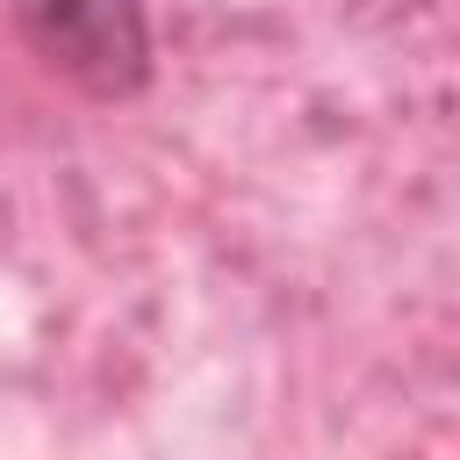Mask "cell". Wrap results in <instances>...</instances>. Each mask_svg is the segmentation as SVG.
Segmentation results:
<instances>
[{"instance_id": "cell-1", "label": "cell", "mask_w": 460, "mask_h": 460, "mask_svg": "<svg viewBox=\"0 0 460 460\" xmlns=\"http://www.w3.org/2000/svg\"><path fill=\"white\" fill-rule=\"evenodd\" d=\"M7 22L50 79L101 108L137 101L158 72L151 0H7Z\"/></svg>"}]
</instances>
